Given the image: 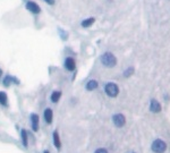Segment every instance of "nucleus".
Listing matches in <instances>:
<instances>
[{
	"label": "nucleus",
	"instance_id": "1",
	"mask_svg": "<svg viewBox=\"0 0 170 153\" xmlns=\"http://www.w3.org/2000/svg\"><path fill=\"white\" fill-rule=\"evenodd\" d=\"M100 61L105 67L107 68H114L117 65V58L114 53L110 52V51H107V52L102 53L100 56Z\"/></svg>",
	"mask_w": 170,
	"mask_h": 153
},
{
	"label": "nucleus",
	"instance_id": "2",
	"mask_svg": "<svg viewBox=\"0 0 170 153\" xmlns=\"http://www.w3.org/2000/svg\"><path fill=\"white\" fill-rule=\"evenodd\" d=\"M105 93L108 95L109 98H117L119 94V86L114 82H108L105 84Z\"/></svg>",
	"mask_w": 170,
	"mask_h": 153
},
{
	"label": "nucleus",
	"instance_id": "3",
	"mask_svg": "<svg viewBox=\"0 0 170 153\" xmlns=\"http://www.w3.org/2000/svg\"><path fill=\"white\" fill-rule=\"evenodd\" d=\"M167 150V143L161 138L154 140L151 144V151L153 153H164Z\"/></svg>",
	"mask_w": 170,
	"mask_h": 153
},
{
	"label": "nucleus",
	"instance_id": "4",
	"mask_svg": "<svg viewBox=\"0 0 170 153\" xmlns=\"http://www.w3.org/2000/svg\"><path fill=\"white\" fill-rule=\"evenodd\" d=\"M112 123L117 128H121L126 125V117L123 113H114L112 116Z\"/></svg>",
	"mask_w": 170,
	"mask_h": 153
},
{
	"label": "nucleus",
	"instance_id": "5",
	"mask_svg": "<svg viewBox=\"0 0 170 153\" xmlns=\"http://www.w3.org/2000/svg\"><path fill=\"white\" fill-rule=\"evenodd\" d=\"M64 67L67 72H75L76 70V60L73 57H66L64 60Z\"/></svg>",
	"mask_w": 170,
	"mask_h": 153
},
{
	"label": "nucleus",
	"instance_id": "6",
	"mask_svg": "<svg viewBox=\"0 0 170 153\" xmlns=\"http://www.w3.org/2000/svg\"><path fill=\"white\" fill-rule=\"evenodd\" d=\"M25 8L29 10V13L33 14V15H39L41 13V7L35 2V1H32V0H29L25 5Z\"/></svg>",
	"mask_w": 170,
	"mask_h": 153
},
{
	"label": "nucleus",
	"instance_id": "7",
	"mask_svg": "<svg viewBox=\"0 0 170 153\" xmlns=\"http://www.w3.org/2000/svg\"><path fill=\"white\" fill-rule=\"evenodd\" d=\"M29 120H31V128H32L33 132H39V129H40L39 115H36V113H31Z\"/></svg>",
	"mask_w": 170,
	"mask_h": 153
},
{
	"label": "nucleus",
	"instance_id": "8",
	"mask_svg": "<svg viewBox=\"0 0 170 153\" xmlns=\"http://www.w3.org/2000/svg\"><path fill=\"white\" fill-rule=\"evenodd\" d=\"M149 110H150L152 113H159L161 112V110H162V107H161L160 102L155 99H152L150 101V106H149Z\"/></svg>",
	"mask_w": 170,
	"mask_h": 153
},
{
	"label": "nucleus",
	"instance_id": "9",
	"mask_svg": "<svg viewBox=\"0 0 170 153\" xmlns=\"http://www.w3.org/2000/svg\"><path fill=\"white\" fill-rule=\"evenodd\" d=\"M43 119L46 121V124L48 125H51L53 121V111L51 108H47L44 111H43Z\"/></svg>",
	"mask_w": 170,
	"mask_h": 153
},
{
	"label": "nucleus",
	"instance_id": "10",
	"mask_svg": "<svg viewBox=\"0 0 170 153\" xmlns=\"http://www.w3.org/2000/svg\"><path fill=\"white\" fill-rule=\"evenodd\" d=\"M52 141H53V145L57 150L60 151L61 150V142H60V137H59L58 130H55L52 133Z\"/></svg>",
	"mask_w": 170,
	"mask_h": 153
},
{
	"label": "nucleus",
	"instance_id": "11",
	"mask_svg": "<svg viewBox=\"0 0 170 153\" xmlns=\"http://www.w3.org/2000/svg\"><path fill=\"white\" fill-rule=\"evenodd\" d=\"M98 86H99L98 81L96 80H90L87 83L85 84V90L91 92V91H94L95 89H98Z\"/></svg>",
	"mask_w": 170,
	"mask_h": 153
},
{
	"label": "nucleus",
	"instance_id": "12",
	"mask_svg": "<svg viewBox=\"0 0 170 153\" xmlns=\"http://www.w3.org/2000/svg\"><path fill=\"white\" fill-rule=\"evenodd\" d=\"M20 141L24 147L29 146V133L26 129H20Z\"/></svg>",
	"mask_w": 170,
	"mask_h": 153
},
{
	"label": "nucleus",
	"instance_id": "13",
	"mask_svg": "<svg viewBox=\"0 0 170 153\" xmlns=\"http://www.w3.org/2000/svg\"><path fill=\"white\" fill-rule=\"evenodd\" d=\"M61 98V91H52V93L50 94V101L52 103H58Z\"/></svg>",
	"mask_w": 170,
	"mask_h": 153
},
{
	"label": "nucleus",
	"instance_id": "14",
	"mask_svg": "<svg viewBox=\"0 0 170 153\" xmlns=\"http://www.w3.org/2000/svg\"><path fill=\"white\" fill-rule=\"evenodd\" d=\"M94 23H95V17H87V18L82 20L81 25H82V27L86 28V27H91Z\"/></svg>",
	"mask_w": 170,
	"mask_h": 153
},
{
	"label": "nucleus",
	"instance_id": "15",
	"mask_svg": "<svg viewBox=\"0 0 170 153\" xmlns=\"http://www.w3.org/2000/svg\"><path fill=\"white\" fill-rule=\"evenodd\" d=\"M0 104L2 107H8V97L3 91H0Z\"/></svg>",
	"mask_w": 170,
	"mask_h": 153
},
{
	"label": "nucleus",
	"instance_id": "16",
	"mask_svg": "<svg viewBox=\"0 0 170 153\" xmlns=\"http://www.w3.org/2000/svg\"><path fill=\"white\" fill-rule=\"evenodd\" d=\"M57 31H58L59 37H60V39H61L62 41H67V40H68L69 33L67 32V31L64 30V28H61V27H58V28H57Z\"/></svg>",
	"mask_w": 170,
	"mask_h": 153
},
{
	"label": "nucleus",
	"instance_id": "17",
	"mask_svg": "<svg viewBox=\"0 0 170 153\" xmlns=\"http://www.w3.org/2000/svg\"><path fill=\"white\" fill-rule=\"evenodd\" d=\"M13 84V81H11V75H6L2 80V85L5 87H9L10 85Z\"/></svg>",
	"mask_w": 170,
	"mask_h": 153
},
{
	"label": "nucleus",
	"instance_id": "18",
	"mask_svg": "<svg viewBox=\"0 0 170 153\" xmlns=\"http://www.w3.org/2000/svg\"><path fill=\"white\" fill-rule=\"evenodd\" d=\"M134 67H128V68H126V69L124 70V73H123V76L125 77V78H129V77L134 74Z\"/></svg>",
	"mask_w": 170,
	"mask_h": 153
},
{
	"label": "nucleus",
	"instance_id": "19",
	"mask_svg": "<svg viewBox=\"0 0 170 153\" xmlns=\"http://www.w3.org/2000/svg\"><path fill=\"white\" fill-rule=\"evenodd\" d=\"M94 153H108V150L105 147H99L94 151Z\"/></svg>",
	"mask_w": 170,
	"mask_h": 153
},
{
	"label": "nucleus",
	"instance_id": "20",
	"mask_svg": "<svg viewBox=\"0 0 170 153\" xmlns=\"http://www.w3.org/2000/svg\"><path fill=\"white\" fill-rule=\"evenodd\" d=\"M11 81H13V84H15V85H20V81L16 76H11Z\"/></svg>",
	"mask_w": 170,
	"mask_h": 153
},
{
	"label": "nucleus",
	"instance_id": "21",
	"mask_svg": "<svg viewBox=\"0 0 170 153\" xmlns=\"http://www.w3.org/2000/svg\"><path fill=\"white\" fill-rule=\"evenodd\" d=\"M47 5H49V6H53L55 3H56V0H43Z\"/></svg>",
	"mask_w": 170,
	"mask_h": 153
},
{
	"label": "nucleus",
	"instance_id": "22",
	"mask_svg": "<svg viewBox=\"0 0 170 153\" xmlns=\"http://www.w3.org/2000/svg\"><path fill=\"white\" fill-rule=\"evenodd\" d=\"M168 100H169V95L164 94V101H168Z\"/></svg>",
	"mask_w": 170,
	"mask_h": 153
},
{
	"label": "nucleus",
	"instance_id": "23",
	"mask_svg": "<svg viewBox=\"0 0 170 153\" xmlns=\"http://www.w3.org/2000/svg\"><path fill=\"white\" fill-rule=\"evenodd\" d=\"M2 76V69H1V68H0V77Z\"/></svg>",
	"mask_w": 170,
	"mask_h": 153
},
{
	"label": "nucleus",
	"instance_id": "24",
	"mask_svg": "<svg viewBox=\"0 0 170 153\" xmlns=\"http://www.w3.org/2000/svg\"><path fill=\"white\" fill-rule=\"evenodd\" d=\"M43 153H50V151L49 150H44L43 151Z\"/></svg>",
	"mask_w": 170,
	"mask_h": 153
},
{
	"label": "nucleus",
	"instance_id": "25",
	"mask_svg": "<svg viewBox=\"0 0 170 153\" xmlns=\"http://www.w3.org/2000/svg\"><path fill=\"white\" fill-rule=\"evenodd\" d=\"M129 153H135V152H129Z\"/></svg>",
	"mask_w": 170,
	"mask_h": 153
}]
</instances>
